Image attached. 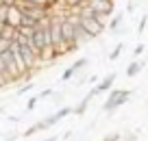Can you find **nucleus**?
Listing matches in <instances>:
<instances>
[{"label":"nucleus","mask_w":148,"mask_h":141,"mask_svg":"<svg viewBox=\"0 0 148 141\" xmlns=\"http://www.w3.org/2000/svg\"><path fill=\"white\" fill-rule=\"evenodd\" d=\"M122 20H124V15H118V18H111V22H109V26H107V28H109V31L111 33H118V28H120L122 26Z\"/></svg>","instance_id":"obj_9"},{"label":"nucleus","mask_w":148,"mask_h":141,"mask_svg":"<svg viewBox=\"0 0 148 141\" xmlns=\"http://www.w3.org/2000/svg\"><path fill=\"white\" fill-rule=\"evenodd\" d=\"M100 141H122V135L120 132H109V135H105Z\"/></svg>","instance_id":"obj_11"},{"label":"nucleus","mask_w":148,"mask_h":141,"mask_svg":"<svg viewBox=\"0 0 148 141\" xmlns=\"http://www.w3.org/2000/svg\"><path fill=\"white\" fill-rule=\"evenodd\" d=\"M9 48H11V41L5 39V37H0V54H2V52H7Z\"/></svg>","instance_id":"obj_13"},{"label":"nucleus","mask_w":148,"mask_h":141,"mask_svg":"<svg viewBox=\"0 0 148 141\" xmlns=\"http://www.w3.org/2000/svg\"><path fill=\"white\" fill-rule=\"evenodd\" d=\"M142 52H144V46H142V44H139V46H137V48H135V52H133V54H135V57H139V54H142Z\"/></svg>","instance_id":"obj_18"},{"label":"nucleus","mask_w":148,"mask_h":141,"mask_svg":"<svg viewBox=\"0 0 148 141\" xmlns=\"http://www.w3.org/2000/svg\"><path fill=\"white\" fill-rule=\"evenodd\" d=\"M89 7L96 11L100 18H111L116 9V0H89Z\"/></svg>","instance_id":"obj_4"},{"label":"nucleus","mask_w":148,"mask_h":141,"mask_svg":"<svg viewBox=\"0 0 148 141\" xmlns=\"http://www.w3.org/2000/svg\"><path fill=\"white\" fill-rule=\"evenodd\" d=\"M72 113V109L70 106H63V109H59L55 115H50V117H46V119H39L37 124H33L31 128H26L24 130V137H33L35 132H42V130H48V128H52L55 124H59L61 119L65 117V115H70Z\"/></svg>","instance_id":"obj_1"},{"label":"nucleus","mask_w":148,"mask_h":141,"mask_svg":"<svg viewBox=\"0 0 148 141\" xmlns=\"http://www.w3.org/2000/svg\"><path fill=\"white\" fill-rule=\"evenodd\" d=\"M113 82H116V74L111 72V74H107V76L96 85V91H98V93H102V91H109L111 87H113Z\"/></svg>","instance_id":"obj_8"},{"label":"nucleus","mask_w":148,"mask_h":141,"mask_svg":"<svg viewBox=\"0 0 148 141\" xmlns=\"http://www.w3.org/2000/svg\"><path fill=\"white\" fill-rule=\"evenodd\" d=\"M96 96H98V91H96V87H94V89H92V91H89L87 96H85V98H83V100H81V102H79V104H76V106H74V109H72V113H74V115H76V117H81V115H83V113H85V111H87V106H89V102H92V100H94V98H96Z\"/></svg>","instance_id":"obj_5"},{"label":"nucleus","mask_w":148,"mask_h":141,"mask_svg":"<svg viewBox=\"0 0 148 141\" xmlns=\"http://www.w3.org/2000/svg\"><path fill=\"white\" fill-rule=\"evenodd\" d=\"M61 31H63V39L65 46H68V52L79 50V41H76V35H74V24L68 15H63V22H61Z\"/></svg>","instance_id":"obj_3"},{"label":"nucleus","mask_w":148,"mask_h":141,"mask_svg":"<svg viewBox=\"0 0 148 141\" xmlns=\"http://www.w3.org/2000/svg\"><path fill=\"white\" fill-rule=\"evenodd\" d=\"M2 2H5V0H0V5H2Z\"/></svg>","instance_id":"obj_22"},{"label":"nucleus","mask_w":148,"mask_h":141,"mask_svg":"<svg viewBox=\"0 0 148 141\" xmlns=\"http://www.w3.org/2000/svg\"><path fill=\"white\" fill-rule=\"evenodd\" d=\"M33 5H42V7H48V0H28Z\"/></svg>","instance_id":"obj_17"},{"label":"nucleus","mask_w":148,"mask_h":141,"mask_svg":"<svg viewBox=\"0 0 148 141\" xmlns=\"http://www.w3.org/2000/svg\"><path fill=\"white\" fill-rule=\"evenodd\" d=\"M31 89H33V82H26L24 87H20V89H18V93L22 96V93H26V91H31Z\"/></svg>","instance_id":"obj_16"},{"label":"nucleus","mask_w":148,"mask_h":141,"mask_svg":"<svg viewBox=\"0 0 148 141\" xmlns=\"http://www.w3.org/2000/svg\"><path fill=\"white\" fill-rule=\"evenodd\" d=\"M5 141H15V135H11V137H7Z\"/></svg>","instance_id":"obj_20"},{"label":"nucleus","mask_w":148,"mask_h":141,"mask_svg":"<svg viewBox=\"0 0 148 141\" xmlns=\"http://www.w3.org/2000/svg\"><path fill=\"white\" fill-rule=\"evenodd\" d=\"M120 54H122V44H118V46H116V50H113V52L109 54V59H111V61H116Z\"/></svg>","instance_id":"obj_14"},{"label":"nucleus","mask_w":148,"mask_h":141,"mask_svg":"<svg viewBox=\"0 0 148 141\" xmlns=\"http://www.w3.org/2000/svg\"><path fill=\"white\" fill-rule=\"evenodd\" d=\"M85 65H87V59H85V57H83V59H79V61H74V63L70 65V67L65 69L63 74H61V80H63V82H65V80H70V78H72L76 72H81V69H83Z\"/></svg>","instance_id":"obj_7"},{"label":"nucleus","mask_w":148,"mask_h":141,"mask_svg":"<svg viewBox=\"0 0 148 141\" xmlns=\"http://www.w3.org/2000/svg\"><path fill=\"white\" fill-rule=\"evenodd\" d=\"M142 65H144V63H139V61H133V63H131L129 67H126V76H131V78H133L135 74H139V69H142Z\"/></svg>","instance_id":"obj_10"},{"label":"nucleus","mask_w":148,"mask_h":141,"mask_svg":"<svg viewBox=\"0 0 148 141\" xmlns=\"http://www.w3.org/2000/svg\"><path fill=\"white\" fill-rule=\"evenodd\" d=\"M42 141H57V137H48V139H42Z\"/></svg>","instance_id":"obj_21"},{"label":"nucleus","mask_w":148,"mask_h":141,"mask_svg":"<svg viewBox=\"0 0 148 141\" xmlns=\"http://www.w3.org/2000/svg\"><path fill=\"white\" fill-rule=\"evenodd\" d=\"M22 9H20L18 5H9V13H7V24H11V26L18 28L20 24H22Z\"/></svg>","instance_id":"obj_6"},{"label":"nucleus","mask_w":148,"mask_h":141,"mask_svg":"<svg viewBox=\"0 0 148 141\" xmlns=\"http://www.w3.org/2000/svg\"><path fill=\"white\" fill-rule=\"evenodd\" d=\"M131 98V89H111V93L107 96V100L102 102V113H113L122 104H126Z\"/></svg>","instance_id":"obj_2"},{"label":"nucleus","mask_w":148,"mask_h":141,"mask_svg":"<svg viewBox=\"0 0 148 141\" xmlns=\"http://www.w3.org/2000/svg\"><path fill=\"white\" fill-rule=\"evenodd\" d=\"M7 13H9V5L2 2L0 5V22H7Z\"/></svg>","instance_id":"obj_12"},{"label":"nucleus","mask_w":148,"mask_h":141,"mask_svg":"<svg viewBox=\"0 0 148 141\" xmlns=\"http://www.w3.org/2000/svg\"><path fill=\"white\" fill-rule=\"evenodd\" d=\"M135 139H137V135H135V132H131V135L126 137V139H122V141H135Z\"/></svg>","instance_id":"obj_19"},{"label":"nucleus","mask_w":148,"mask_h":141,"mask_svg":"<svg viewBox=\"0 0 148 141\" xmlns=\"http://www.w3.org/2000/svg\"><path fill=\"white\" fill-rule=\"evenodd\" d=\"M39 100H42V98H39V96L31 98V100L26 102V109H28V111H33V109H35V106H37V102H39Z\"/></svg>","instance_id":"obj_15"}]
</instances>
